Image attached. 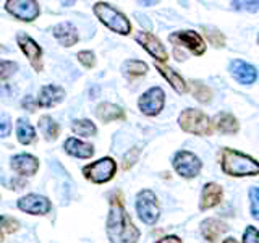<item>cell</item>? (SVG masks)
Returning <instances> with one entry per match:
<instances>
[{"label":"cell","mask_w":259,"mask_h":243,"mask_svg":"<svg viewBox=\"0 0 259 243\" xmlns=\"http://www.w3.org/2000/svg\"><path fill=\"white\" fill-rule=\"evenodd\" d=\"M52 32H54V37L59 40L60 46H63V47H71V46H75L79 40L78 29L73 26L71 23H68V21L55 24Z\"/></svg>","instance_id":"19"},{"label":"cell","mask_w":259,"mask_h":243,"mask_svg":"<svg viewBox=\"0 0 259 243\" xmlns=\"http://www.w3.org/2000/svg\"><path fill=\"white\" fill-rule=\"evenodd\" d=\"M249 209H251L253 219L259 221V188L257 186H251L249 188Z\"/></svg>","instance_id":"32"},{"label":"cell","mask_w":259,"mask_h":243,"mask_svg":"<svg viewBox=\"0 0 259 243\" xmlns=\"http://www.w3.org/2000/svg\"><path fill=\"white\" fill-rule=\"evenodd\" d=\"M96 117L99 118L102 124H110V122L125 120L126 118V113L117 104L102 102V104H99L96 107Z\"/></svg>","instance_id":"22"},{"label":"cell","mask_w":259,"mask_h":243,"mask_svg":"<svg viewBox=\"0 0 259 243\" xmlns=\"http://www.w3.org/2000/svg\"><path fill=\"white\" fill-rule=\"evenodd\" d=\"M63 149L70 156L78 159H91L94 156V146L91 143L81 141L78 138H68V140H65Z\"/></svg>","instance_id":"20"},{"label":"cell","mask_w":259,"mask_h":243,"mask_svg":"<svg viewBox=\"0 0 259 243\" xmlns=\"http://www.w3.org/2000/svg\"><path fill=\"white\" fill-rule=\"evenodd\" d=\"M227 230H229V225L222 222L221 219L209 217L201 222V233L209 243H215L221 238V235H224Z\"/></svg>","instance_id":"21"},{"label":"cell","mask_w":259,"mask_h":243,"mask_svg":"<svg viewBox=\"0 0 259 243\" xmlns=\"http://www.w3.org/2000/svg\"><path fill=\"white\" fill-rule=\"evenodd\" d=\"M20 229V222L10 216H0V230L4 233H15Z\"/></svg>","instance_id":"31"},{"label":"cell","mask_w":259,"mask_h":243,"mask_svg":"<svg viewBox=\"0 0 259 243\" xmlns=\"http://www.w3.org/2000/svg\"><path fill=\"white\" fill-rule=\"evenodd\" d=\"M174 54H175V57H177V60H180V62L186 59V57H185L183 54H180V49H177V47H175V52H174Z\"/></svg>","instance_id":"41"},{"label":"cell","mask_w":259,"mask_h":243,"mask_svg":"<svg viewBox=\"0 0 259 243\" xmlns=\"http://www.w3.org/2000/svg\"><path fill=\"white\" fill-rule=\"evenodd\" d=\"M257 44H259V34H257Z\"/></svg>","instance_id":"44"},{"label":"cell","mask_w":259,"mask_h":243,"mask_svg":"<svg viewBox=\"0 0 259 243\" xmlns=\"http://www.w3.org/2000/svg\"><path fill=\"white\" fill-rule=\"evenodd\" d=\"M136 43L143 46V49L149 55H152L154 59H156L157 63H165L168 60V52L165 51L164 44L160 43V40L152 34L149 31H140L138 34L135 36Z\"/></svg>","instance_id":"13"},{"label":"cell","mask_w":259,"mask_h":243,"mask_svg":"<svg viewBox=\"0 0 259 243\" xmlns=\"http://www.w3.org/2000/svg\"><path fill=\"white\" fill-rule=\"evenodd\" d=\"M224 198V190L222 186L215 183V182H209L202 186L201 191V201H199V209L201 211H207L212 209L215 206L221 205V201Z\"/></svg>","instance_id":"16"},{"label":"cell","mask_w":259,"mask_h":243,"mask_svg":"<svg viewBox=\"0 0 259 243\" xmlns=\"http://www.w3.org/2000/svg\"><path fill=\"white\" fill-rule=\"evenodd\" d=\"M222 243H238V241H237V240H235L233 237H229V238H225V240H224Z\"/></svg>","instance_id":"42"},{"label":"cell","mask_w":259,"mask_h":243,"mask_svg":"<svg viewBox=\"0 0 259 243\" xmlns=\"http://www.w3.org/2000/svg\"><path fill=\"white\" fill-rule=\"evenodd\" d=\"M230 5L238 12L254 13V12L259 10V2H240V0H235V2H230Z\"/></svg>","instance_id":"34"},{"label":"cell","mask_w":259,"mask_h":243,"mask_svg":"<svg viewBox=\"0 0 259 243\" xmlns=\"http://www.w3.org/2000/svg\"><path fill=\"white\" fill-rule=\"evenodd\" d=\"M165 105V93L164 89L159 86H154L143 93L138 99V109L141 110L143 115L148 117H156L162 112Z\"/></svg>","instance_id":"8"},{"label":"cell","mask_w":259,"mask_h":243,"mask_svg":"<svg viewBox=\"0 0 259 243\" xmlns=\"http://www.w3.org/2000/svg\"><path fill=\"white\" fill-rule=\"evenodd\" d=\"M117 174V162L113 157H102L83 167V175L93 183H107Z\"/></svg>","instance_id":"5"},{"label":"cell","mask_w":259,"mask_h":243,"mask_svg":"<svg viewBox=\"0 0 259 243\" xmlns=\"http://www.w3.org/2000/svg\"><path fill=\"white\" fill-rule=\"evenodd\" d=\"M18 70V65L15 62H5V60H0V78L12 75L13 71Z\"/></svg>","instance_id":"37"},{"label":"cell","mask_w":259,"mask_h":243,"mask_svg":"<svg viewBox=\"0 0 259 243\" xmlns=\"http://www.w3.org/2000/svg\"><path fill=\"white\" fill-rule=\"evenodd\" d=\"M190 88H191L193 97L198 102L209 104L210 101H212V91H210V88L206 86L204 83H201V81H198V79H193V81H190Z\"/></svg>","instance_id":"27"},{"label":"cell","mask_w":259,"mask_h":243,"mask_svg":"<svg viewBox=\"0 0 259 243\" xmlns=\"http://www.w3.org/2000/svg\"><path fill=\"white\" fill-rule=\"evenodd\" d=\"M10 167L20 177H32L39 170V159L28 152L15 154L10 159Z\"/></svg>","instance_id":"14"},{"label":"cell","mask_w":259,"mask_h":243,"mask_svg":"<svg viewBox=\"0 0 259 243\" xmlns=\"http://www.w3.org/2000/svg\"><path fill=\"white\" fill-rule=\"evenodd\" d=\"M39 130L47 141H55L60 135V125L51 115H42L39 118Z\"/></svg>","instance_id":"25"},{"label":"cell","mask_w":259,"mask_h":243,"mask_svg":"<svg viewBox=\"0 0 259 243\" xmlns=\"http://www.w3.org/2000/svg\"><path fill=\"white\" fill-rule=\"evenodd\" d=\"M16 43H18L20 51L24 54V57L28 59V62L31 63V67L34 68V71L40 73L44 68L42 63V49L36 43L34 39L29 37L26 32H18L16 34Z\"/></svg>","instance_id":"10"},{"label":"cell","mask_w":259,"mask_h":243,"mask_svg":"<svg viewBox=\"0 0 259 243\" xmlns=\"http://www.w3.org/2000/svg\"><path fill=\"white\" fill-rule=\"evenodd\" d=\"M5 240V233L2 232V230H0V243H2Z\"/></svg>","instance_id":"43"},{"label":"cell","mask_w":259,"mask_h":243,"mask_svg":"<svg viewBox=\"0 0 259 243\" xmlns=\"http://www.w3.org/2000/svg\"><path fill=\"white\" fill-rule=\"evenodd\" d=\"M178 125L186 133L196 136H210L214 133V127L210 118L199 109H185L178 115Z\"/></svg>","instance_id":"4"},{"label":"cell","mask_w":259,"mask_h":243,"mask_svg":"<svg viewBox=\"0 0 259 243\" xmlns=\"http://www.w3.org/2000/svg\"><path fill=\"white\" fill-rule=\"evenodd\" d=\"M212 122L214 130H217L219 133L224 135H237L240 132V124L235 115L229 112H219L214 115V118L210 120Z\"/></svg>","instance_id":"18"},{"label":"cell","mask_w":259,"mask_h":243,"mask_svg":"<svg viewBox=\"0 0 259 243\" xmlns=\"http://www.w3.org/2000/svg\"><path fill=\"white\" fill-rule=\"evenodd\" d=\"M222 172L229 177H254L259 175V162L237 149L224 148L221 152Z\"/></svg>","instance_id":"2"},{"label":"cell","mask_w":259,"mask_h":243,"mask_svg":"<svg viewBox=\"0 0 259 243\" xmlns=\"http://www.w3.org/2000/svg\"><path fill=\"white\" fill-rule=\"evenodd\" d=\"M168 40L172 43L177 49L185 47L186 51H190L194 55H202L206 52V43L202 36L196 31L186 29V31H175L168 36Z\"/></svg>","instance_id":"9"},{"label":"cell","mask_w":259,"mask_h":243,"mask_svg":"<svg viewBox=\"0 0 259 243\" xmlns=\"http://www.w3.org/2000/svg\"><path fill=\"white\" fill-rule=\"evenodd\" d=\"M93 10L94 15L99 18V21L105 24L110 31L121 36H128L132 32V23L126 18V15L121 13L117 7H113L107 2H96Z\"/></svg>","instance_id":"3"},{"label":"cell","mask_w":259,"mask_h":243,"mask_svg":"<svg viewBox=\"0 0 259 243\" xmlns=\"http://www.w3.org/2000/svg\"><path fill=\"white\" fill-rule=\"evenodd\" d=\"M136 213L138 217L146 225H154L160 217V208L156 193L151 190H141L136 196Z\"/></svg>","instance_id":"6"},{"label":"cell","mask_w":259,"mask_h":243,"mask_svg":"<svg viewBox=\"0 0 259 243\" xmlns=\"http://www.w3.org/2000/svg\"><path fill=\"white\" fill-rule=\"evenodd\" d=\"M156 68L160 75L168 81V85L172 86L178 94H185L186 91H188V85H186V81L183 79V76L180 75V73H177L174 68H170L165 63L156 62Z\"/></svg>","instance_id":"23"},{"label":"cell","mask_w":259,"mask_h":243,"mask_svg":"<svg viewBox=\"0 0 259 243\" xmlns=\"http://www.w3.org/2000/svg\"><path fill=\"white\" fill-rule=\"evenodd\" d=\"M12 132V122H10V117L7 115V113H2L0 112V138H5L8 136Z\"/></svg>","instance_id":"36"},{"label":"cell","mask_w":259,"mask_h":243,"mask_svg":"<svg viewBox=\"0 0 259 243\" xmlns=\"http://www.w3.org/2000/svg\"><path fill=\"white\" fill-rule=\"evenodd\" d=\"M140 154H141V148H138V146H133L132 149H128L123 156V164H121V169L123 170L132 169L138 162V159H140Z\"/></svg>","instance_id":"30"},{"label":"cell","mask_w":259,"mask_h":243,"mask_svg":"<svg viewBox=\"0 0 259 243\" xmlns=\"http://www.w3.org/2000/svg\"><path fill=\"white\" fill-rule=\"evenodd\" d=\"M16 136H18V141L24 146L34 143L37 140L34 127L26 118H18V122H16Z\"/></svg>","instance_id":"24"},{"label":"cell","mask_w":259,"mask_h":243,"mask_svg":"<svg viewBox=\"0 0 259 243\" xmlns=\"http://www.w3.org/2000/svg\"><path fill=\"white\" fill-rule=\"evenodd\" d=\"M243 243H259V230L253 225H248L243 232Z\"/></svg>","instance_id":"35"},{"label":"cell","mask_w":259,"mask_h":243,"mask_svg":"<svg viewBox=\"0 0 259 243\" xmlns=\"http://www.w3.org/2000/svg\"><path fill=\"white\" fill-rule=\"evenodd\" d=\"M71 132L76 136L93 138L97 135V127L89 118H76V120H73V124H71Z\"/></svg>","instance_id":"26"},{"label":"cell","mask_w":259,"mask_h":243,"mask_svg":"<svg viewBox=\"0 0 259 243\" xmlns=\"http://www.w3.org/2000/svg\"><path fill=\"white\" fill-rule=\"evenodd\" d=\"M156 243H183V241L180 240V237H177V235H167V237L157 240Z\"/></svg>","instance_id":"39"},{"label":"cell","mask_w":259,"mask_h":243,"mask_svg":"<svg viewBox=\"0 0 259 243\" xmlns=\"http://www.w3.org/2000/svg\"><path fill=\"white\" fill-rule=\"evenodd\" d=\"M105 230L110 243H138L141 237L140 229L128 216L123 202V194L120 190L110 196V209L105 222Z\"/></svg>","instance_id":"1"},{"label":"cell","mask_w":259,"mask_h":243,"mask_svg":"<svg viewBox=\"0 0 259 243\" xmlns=\"http://www.w3.org/2000/svg\"><path fill=\"white\" fill-rule=\"evenodd\" d=\"M65 99V89L57 85H47L40 88L39 96H37V105L39 107H54V105L60 104Z\"/></svg>","instance_id":"17"},{"label":"cell","mask_w":259,"mask_h":243,"mask_svg":"<svg viewBox=\"0 0 259 243\" xmlns=\"http://www.w3.org/2000/svg\"><path fill=\"white\" fill-rule=\"evenodd\" d=\"M12 91H10V86L7 83H0V96H8Z\"/></svg>","instance_id":"40"},{"label":"cell","mask_w":259,"mask_h":243,"mask_svg":"<svg viewBox=\"0 0 259 243\" xmlns=\"http://www.w3.org/2000/svg\"><path fill=\"white\" fill-rule=\"evenodd\" d=\"M172 166L175 169V172L178 175H182L183 178H194L199 175L202 169V162L194 152L182 149L175 152Z\"/></svg>","instance_id":"7"},{"label":"cell","mask_w":259,"mask_h":243,"mask_svg":"<svg viewBox=\"0 0 259 243\" xmlns=\"http://www.w3.org/2000/svg\"><path fill=\"white\" fill-rule=\"evenodd\" d=\"M76 59H78V62L83 65V67H86V68H94L96 67V63H97V60H96V54L93 52V51H79L78 54H76Z\"/></svg>","instance_id":"33"},{"label":"cell","mask_w":259,"mask_h":243,"mask_svg":"<svg viewBox=\"0 0 259 243\" xmlns=\"http://www.w3.org/2000/svg\"><path fill=\"white\" fill-rule=\"evenodd\" d=\"M149 67L148 63L143 62V60H126L123 63V73L128 75L130 78H136V76H144L146 73H148Z\"/></svg>","instance_id":"28"},{"label":"cell","mask_w":259,"mask_h":243,"mask_svg":"<svg viewBox=\"0 0 259 243\" xmlns=\"http://www.w3.org/2000/svg\"><path fill=\"white\" fill-rule=\"evenodd\" d=\"M5 10L15 16L16 20L31 23L39 16V4L34 0H7L5 2Z\"/></svg>","instance_id":"11"},{"label":"cell","mask_w":259,"mask_h":243,"mask_svg":"<svg viewBox=\"0 0 259 243\" xmlns=\"http://www.w3.org/2000/svg\"><path fill=\"white\" fill-rule=\"evenodd\" d=\"M204 29V34L207 37V43L210 46H214V47H225V36H224V32L221 29H217V28H212V26H204L202 28Z\"/></svg>","instance_id":"29"},{"label":"cell","mask_w":259,"mask_h":243,"mask_svg":"<svg viewBox=\"0 0 259 243\" xmlns=\"http://www.w3.org/2000/svg\"><path fill=\"white\" fill-rule=\"evenodd\" d=\"M20 211L31 216H46L49 211L52 209V202L49 198L42 196V194H36V193H29L24 194L16 202Z\"/></svg>","instance_id":"12"},{"label":"cell","mask_w":259,"mask_h":243,"mask_svg":"<svg viewBox=\"0 0 259 243\" xmlns=\"http://www.w3.org/2000/svg\"><path fill=\"white\" fill-rule=\"evenodd\" d=\"M21 105L26 110H29V112H34L39 107L37 102L34 101V97H32V96H26V97H24V99L21 101Z\"/></svg>","instance_id":"38"},{"label":"cell","mask_w":259,"mask_h":243,"mask_svg":"<svg viewBox=\"0 0 259 243\" xmlns=\"http://www.w3.org/2000/svg\"><path fill=\"white\" fill-rule=\"evenodd\" d=\"M230 75L241 85H253L257 79V70L251 63H246L243 60H232L229 65Z\"/></svg>","instance_id":"15"}]
</instances>
